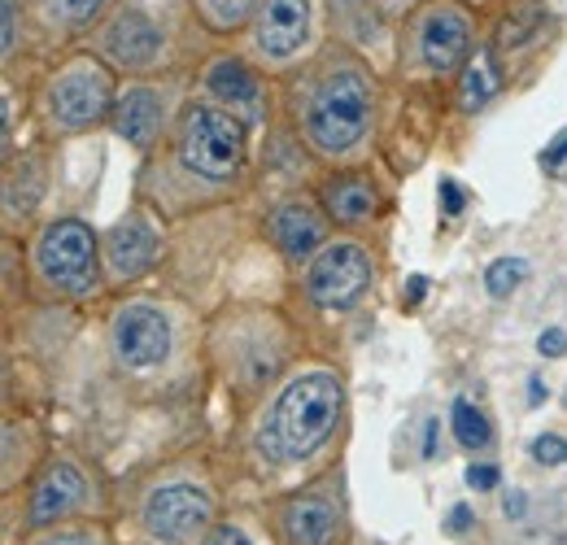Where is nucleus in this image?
<instances>
[{"label": "nucleus", "mask_w": 567, "mask_h": 545, "mask_svg": "<svg viewBox=\"0 0 567 545\" xmlns=\"http://www.w3.org/2000/svg\"><path fill=\"white\" fill-rule=\"evenodd\" d=\"M337 414H341L337 376H328V371L301 376L284 389L276 410L267 414V428H262L258 445H262V454H271L280 463H297V459L315 454L328 441V432L337 428Z\"/></svg>", "instance_id": "obj_1"}, {"label": "nucleus", "mask_w": 567, "mask_h": 545, "mask_svg": "<svg viewBox=\"0 0 567 545\" xmlns=\"http://www.w3.org/2000/svg\"><path fill=\"white\" fill-rule=\"evenodd\" d=\"M367 123H371V92L354 70H337L332 79H323V88L306 110V132L323 153L354 148L367 136Z\"/></svg>", "instance_id": "obj_2"}, {"label": "nucleus", "mask_w": 567, "mask_h": 545, "mask_svg": "<svg viewBox=\"0 0 567 545\" xmlns=\"http://www.w3.org/2000/svg\"><path fill=\"white\" fill-rule=\"evenodd\" d=\"M179 157L193 175L231 179L245 162V127L223 110H193L188 123H184Z\"/></svg>", "instance_id": "obj_3"}, {"label": "nucleus", "mask_w": 567, "mask_h": 545, "mask_svg": "<svg viewBox=\"0 0 567 545\" xmlns=\"http://www.w3.org/2000/svg\"><path fill=\"white\" fill-rule=\"evenodd\" d=\"M40 271L66 292H87L96 279V240L79 218H62L40 240Z\"/></svg>", "instance_id": "obj_4"}, {"label": "nucleus", "mask_w": 567, "mask_h": 545, "mask_svg": "<svg viewBox=\"0 0 567 545\" xmlns=\"http://www.w3.org/2000/svg\"><path fill=\"white\" fill-rule=\"evenodd\" d=\"M144 524L166 545L197 542L210 524V493L197 484H166L144 502Z\"/></svg>", "instance_id": "obj_5"}, {"label": "nucleus", "mask_w": 567, "mask_h": 545, "mask_svg": "<svg viewBox=\"0 0 567 545\" xmlns=\"http://www.w3.org/2000/svg\"><path fill=\"white\" fill-rule=\"evenodd\" d=\"M371 279V258L358 245H328L306 275V292L319 306H350Z\"/></svg>", "instance_id": "obj_6"}, {"label": "nucleus", "mask_w": 567, "mask_h": 545, "mask_svg": "<svg viewBox=\"0 0 567 545\" xmlns=\"http://www.w3.org/2000/svg\"><path fill=\"white\" fill-rule=\"evenodd\" d=\"M114 341H118L123 362H132V367H157L171 353V323L153 306H127L118 315V323H114Z\"/></svg>", "instance_id": "obj_7"}, {"label": "nucleus", "mask_w": 567, "mask_h": 545, "mask_svg": "<svg viewBox=\"0 0 567 545\" xmlns=\"http://www.w3.org/2000/svg\"><path fill=\"white\" fill-rule=\"evenodd\" d=\"M110 110V79L96 66H74L71 74L58 79L53 88V114L66 127H87L96 119H105Z\"/></svg>", "instance_id": "obj_8"}, {"label": "nucleus", "mask_w": 567, "mask_h": 545, "mask_svg": "<svg viewBox=\"0 0 567 545\" xmlns=\"http://www.w3.org/2000/svg\"><path fill=\"white\" fill-rule=\"evenodd\" d=\"M310 31V0H267L258 18V49L267 58H292Z\"/></svg>", "instance_id": "obj_9"}, {"label": "nucleus", "mask_w": 567, "mask_h": 545, "mask_svg": "<svg viewBox=\"0 0 567 545\" xmlns=\"http://www.w3.org/2000/svg\"><path fill=\"white\" fill-rule=\"evenodd\" d=\"M467 44H472V31H467L463 13H454V9H436V13L424 22L420 49H424L427 70H454L458 62H463Z\"/></svg>", "instance_id": "obj_10"}, {"label": "nucleus", "mask_w": 567, "mask_h": 545, "mask_svg": "<svg viewBox=\"0 0 567 545\" xmlns=\"http://www.w3.org/2000/svg\"><path fill=\"white\" fill-rule=\"evenodd\" d=\"M79 502H83V476L74 472L71 463H58V467H49L44 480L35 484V497H31V524H53V520L71 515Z\"/></svg>", "instance_id": "obj_11"}, {"label": "nucleus", "mask_w": 567, "mask_h": 545, "mask_svg": "<svg viewBox=\"0 0 567 545\" xmlns=\"http://www.w3.org/2000/svg\"><path fill=\"white\" fill-rule=\"evenodd\" d=\"M157 49H162V35L144 13H123L110 27V53L123 66H148L157 58Z\"/></svg>", "instance_id": "obj_12"}, {"label": "nucleus", "mask_w": 567, "mask_h": 545, "mask_svg": "<svg viewBox=\"0 0 567 545\" xmlns=\"http://www.w3.org/2000/svg\"><path fill=\"white\" fill-rule=\"evenodd\" d=\"M288 545H328L337 537V511L323 497H301L284 511Z\"/></svg>", "instance_id": "obj_13"}, {"label": "nucleus", "mask_w": 567, "mask_h": 545, "mask_svg": "<svg viewBox=\"0 0 567 545\" xmlns=\"http://www.w3.org/2000/svg\"><path fill=\"white\" fill-rule=\"evenodd\" d=\"M157 254V236L148 232V223L127 218L110 232V267L118 275H141Z\"/></svg>", "instance_id": "obj_14"}, {"label": "nucleus", "mask_w": 567, "mask_h": 545, "mask_svg": "<svg viewBox=\"0 0 567 545\" xmlns=\"http://www.w3.org/2000/svg\"><path fill=\"white\" fill-rule=\"evenodd\" d=\"M157 123H162V101L153 88H132L118 105H114V127L118 136H127L132 144H148L157 136Z\"/></svg>", "instance_id": "obj_15"}, {"label": "nucleus", "mask_w": 567, "mask_h": 545, "mask_svg": "<svg viewBox=\"0 0 567 545\" xmlns=\"http://www.w3.org/2000/svg\"><path fill=\"white\" fill-rule=\"evenodd\" d=\"M271 232H276V240H280V249L288 258H306L315 245H323V223L306 205H284L280 214L271 218Z\"/></svg>", "instance_id": "obj_16"}, {"label": "nucleus", "mask_w": 567, "mask_h": 545, "mask_svg": "<svg viewBox=\"0 0 567 545\" xmlns=\"http://www.w3.org/2000/svg\"><path fill=\"white\" fill-rule=\"evenodd\" d=\"M210 92L218 101H227V105H245V110L258 105V83H254V74L240 62H218L210 70Z\"/></svg>", "instance_id": "obj_17"}, {"label": "nucleus", "mask_w": 567, "mask_h": 545, "mask_svg": "<svg viewBox=\"0 0 567 545\" xmlns=\"http://www.w3.org/2000/svg\"><path fill=\"white\" fill-rule=\"evenodd\" d=\"M328 205H332V214L341 223H358V218H367L375 209V193L362 179H341V184L328 188Z\"/></svg>", "instance_id": "obj_18"}, {"label": "nucleus", "mask_w": 567, "mask_h": 545, "mask_svg": "<svg viewBox=\"0 0 567 545\" xmlns=\"http://www.w3.org/2000/svg\"><path fill=\"white\" fill-rule=\"evenodd\" d=\"M454 436H458L463 450H485L489 445V419H485V410L476 407V402H467V398L454 402Z\"/></svg>", "instance_id": "obj_19"}, {"label": "nucleus", "mask_w": 567, "mask_h": 545, "mask_svg": "<svg viewBox=\"0 0 567 545\" xmlns=\"http://www.w3.org/2000/svg\"><path fill=\"white\" fill-rule=\"evenodd\" d=\"M524 275H528V267L519 258H497L494 267L485 271V288H489V297H511L524 284Z\"/></svg>", "instance_id": "obj_20"}, {"label": "nucleus", "mask_w": 567, "mask_h": 545, "mask_svg": "<svg viewBox=\"0 0 567 545\" xmlns=\"http://www.w3.org/2000/svg\"><path fill=\"white\" fill-rule=\"evenodd\" d=\"M497 79L489 62H476V66L467 70V79H463V110H481L489 96H494Z\"/></svg>", "instance_id": "obj_21"}, {"label": "nucleus", "mask_w": 567, "mask_h": 545, "mask_svg": "<svg viewBox=\"0 0 567 545\" xmlns=\"http://www.w3.org/2000/svg\"><path fill=\"white\" fill-rule=\"evenodd\" d=\"M537 27H542V4H524L519 13H511V18L502 22V40H506V44H524Z\"/></svg>", "instance_id": "obj_22"}, {"label": "nucleus", "mask_w": 567, "mask_h": 545, "mask_svg": "<svg viewBox=\"0 0 567 545\" xmlns=\"http://www.w3.org/2000/svg\"><path fill=\"white\" fill-rule=\"evenodd\" d=\"M49 4H53V13H58L62 22H74V27H79V22H92V18L105 9V0H49Z\"/></svg>", "instance_id": "obj_23"}, {"label": "nucleus", "mask_w": 567, "mask_h": 545, "mask_svg": "<svg viewBox=\"0 0 567 545\" xmlns=\"http://www.w3.org/2000/svg\"><path fill=\"white\" fill-rule=\"evenodd\" d=\"M249 9H254V0H206V13H210L218 27H236Z\"/></svg>", "instance_id": "obj_24"}, {"label": "nucleus", "mask_w": 567, "mask_h": 545, "mask_svg": "<svg viewBox=\"0 0 567 545\" xmlns=\"http://www.w3.org/2000/svg\"><path fill=\"white\" fill-rule=\"evenodd\" d=\"M533 454H537V463L559 467V463L567 459V441L564 436H537V441H533Z\"/></svg>", "instance_id": "obj_25"}, {"label": "nucleus", "mask_w": 567, "mask_h": 545, "mask_svg": "<svg viewBox=\"0 0 567 545\" xmlns=\"http://www.w3.org/2000/svg\"><path fill=\"white\" fill-rule=\"evenodd\" d=\"M441 205H445V214L454 218V214H463V188L454 184V179H441Z\"/></svg>", "instance_id": "obj_26"}, {"label": "nucleus", "mask_w": 567, "mask_h": 545, "mask_svg": "<svg viewBox=\"0 0 567 545\" xmlns=\"http://www.w3.org/2000/svg\"><path fill=\"white\" fill-rule=\"evenodd\" d=\"M564 162H567V132H559V136H555V144L542 153V166H546V171H559Z\"/></svg>", "instance_id": "obj_27"}, {"label": "nucleus", "mask_w": 567, "mask_h": 545, "mask_svg": "<svg viewBox=\"0 0 567 545\" xmlns=\"http://www.w3.org/2000/svg\"><path fill=\"white\" fill-rule=\"evenodd\" d=\"M18 40V0H4V53L13 49Z\"/></svg>", "instance_id": "obj_28"}, {"label": "nucleus", "mask_w": 567, "mask_h": 545, "mask_svg": "<svg viewBox=\"0 0 567 545\" xmlns=\"http://www.w3.org/2000/svg\"><path fill=\"white\" fill-rule=\"evenodd\" d=\"M467 484H472V489H494L497 467H485V463H481V467H467Z\"/></svg>", "instance_id": "obj_29"}, {"label": "nucleus", "mask_w": 567, "mask_h": 545, "mask_svg": "<svg viewBox=\"0 0 567 545\" xmlns=\"http://www.w3.org/2000/svg\"><path fill=\"white\" fill-rule=\"evenodd\" d=\"M542 353H550V358H559V353H564L567 349V337L564 332H559V328H550V332H542Z\"/></svg>", "instance_id": "obj_30"}, {"label": "nucleus", "mask_w": 567, "mask_h": 545, "mask_svg": "<svg viewBox=\"0 0 567 545\" xmlns=\"http://www.w3.org/2000/svg\"><path fill=\"white\" fill-rule=\"evenodd\" d=\"M206 545H249V537H245L240 528H218V533H214Z\"/></svg>", "instance_id": "obj_31"}, {"label": "nucleus", "mask_w": 567, "mask_h": 545, "mask_svg": "<svg viewBox=\"0 0 567 545\" xmlns=\"http://www.w3.org/2000/svg\"><path fill=\"white\" fill-rule=\"evenodd\" d=\"M467 520H472V511H467V506H454V511H450V528H454V533H463V528H467Z\"/></svg>", "instance_id": "obj_32"}, {"label": "nucleus", "mask_w": 567, "mask_h": 545, "mask_svg": "<svg viewBox=\"0 0 567 545\" xmlns=\"http://www.w3.org/2000/svg\"><path fill=\"white\" fill-rule=\"evenodd\" d=\"M44 545H96V542L83 537V533H66V537H53V542H44Z\"/></svg>", "instance_id": "obj_33"}, {"label": "nucleus", "mask_w": 567, "mask_h": 545, "mask_svg": "<svg viewBox=\"0 0 567 545\" xmlns=\"http://www.w3.org/2000/svg\"><path fill=\"white\" fill-rule=\"evenodd\" d=\"M424 275H411V292H406V301H420V297H424Z\"/></svg>", "instance_id": "obj_34"}, {"label": "nucleus", "mask_w": 567, "mask_h": 545, "mask_svg": "<svg viewBox=\"0 0 567 545\" xmlns=\"http://www.w3.org/2000/svg\"><path fill=\"white\" fill-rule=\"evenodd\" d=\"M528 384H533V389H528V402H542V398H546V389H542V380H528Z\"/></svg>", "instance_id": "obj_35"}]
</instances>
